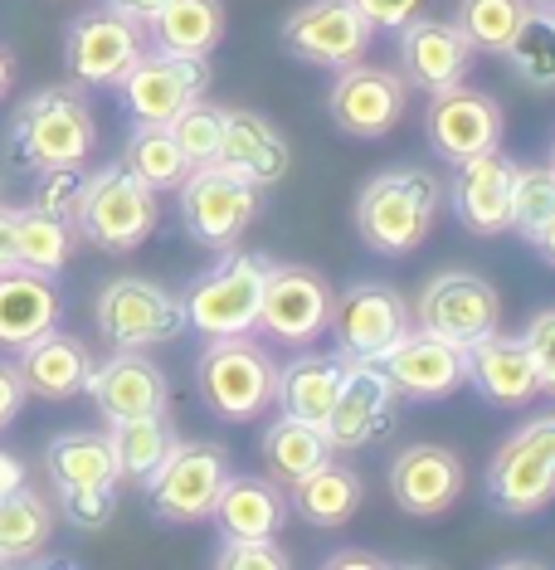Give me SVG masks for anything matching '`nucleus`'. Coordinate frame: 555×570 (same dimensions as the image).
Listing matches in <instances>:
<instances>
[{
  "label": "nucleus",
  "instance_id": "29",
  "mask_svg": "<svg viewBox=\"0 0 555 570\" xmlns=\"http://www.w3.org/2000/svg\"><path fill=\"white\" fill-rule=\"evenodd\" d=\"M360 502H366V483H360L356 469H346L337 459L317 463L313 473L288 488V512L317 531H341L360 512Z\"/></svg>",
  "mask_w": 555,
  "mask_h": 570
},
{
  "label": "nucleus",
  "instance_id": "55",
  "mask_svg": "<svg viewBox=\"0 0 555 570\" xmlns=\"http://www.w3.org/2000/svg\"><path fill=\"white\" fill-rule=\"evenodd\" d=\"M546 166H551V171H555V141H551V161H546Z\"/></svg>",
  "mask_w": 555,
  "mask_h": 570
},
{
  "label": "nucleus",
  "instance_id": "5",
  "mask_svg": "<svg viewBox=\"0 0 555 570\" xmlns=\"http://www.w3.org/2000/svg\"><path fill=\"white\" fill-rule=\"evenodd\" d=\"M161 225V190L137 180L122 161L88 176L73 229L102 254H137Z\"/></svg>",
  "mask_w": 555,
  "mask_h": 570
},
{
  "label": "nucleus",
  "instance_id": "50",
  "mask_svg": "<svg viewBox=\"0 0 555 570\" xmlns=\"http://www.w3.org/2000/svg\"><path fill=\"white\" fill-rule=\"evenodd\" d=\"M327 566L341 570V566H390V561H385V556H376V551H331Z\"/></svg>",
  "mask_w": 555,
  "mask_h": 570
},
{
  "label": "nucleus",
  "instance_id": "28",
  "mask_svg": "<svg viewBox=\"0 0 555 570\" xmlns=\"http://www.w3.org/2000/svg\"><path fill=\"white\" fill-rule=\"evenodd\" d=\"M288 488H278L274 478L229 473L210 522L219 537H278L288 527Z\"/></svg>",
  "mask_w": 555,
  "mask_h": 570
},
{
  "label": "nucleus",
  "instance_id": "52",
  "mask_svg": "<svg viewBox=\"0 0 555 570\" xmlns=\"http://www.w3.org/2000/svg\"><path fill=\"white\" fill-rule=\"evenodd\" d=\"M10 88H16V55L0 45V98H6Z\"/></svg>",
  "mask_w": 555,
  "mask_h": 570
},
{
  "label": "nucleus",
  "instance_id": "7",
  "mask_svg": "<svg viewBox=\"0 0 555 570\" xmlns=\"http://www.w3.org/2000/svg\"><path fill=\"white\" fill-rule=\"evenodd\" d=\"M229 478V453L219 444H180L157 463V473L147 478V508L166 527H200L210 522L219 492Z\"/></svg>",
  "mask_w": 555,
  "mask_h": 570
},
{
  "label": "nucleus",
  "instance_id": "34",
  "mask_svg": "<svg viewBox=\"0 0 555 570\" xmlns=\"http://www.w3.org/2000/svg\"><path fill=\"white\" fill-rule=\"evenodd\" d=\"M108 444L127 483H147L157 463L180 444L166 414H132V420H108Z\"/></svg>",
  "mask_w": 555,
  "mask_h": 570
},
{
  "label": "nucleus",
  "instance_id": "16",
  "mask_svg": "<svg viewBox=\"0 0 555 570\" xmlns=\"http://www.w3.org/2000/svg\"><path fill=\"white\" fill-rule=\"evenodd\" d=\"M331 322V288L317 268L307 264H274L264 283V303H258V332L274 342H321Z\"/></svg>",
  "mask_w": 555,
  "mask_h": 570
},
{
  "label": "nucleus",
  "instance_id": "30",
  "mask_svg": "<svg viewBox=\"0 0 555 570\" xmlns=\"http://www.w3.org/2000/svg\"><path fill=\"white\" fill-rule=\"evenodd\" d=\"M341 375H346L341 356H321V352L293 356L288 366H278V391H274L278 410L321 430L331 405H337V395H341Z\"/></svg>",
  "mask_w": 555,
  "mask_h": 570
},
{
  "label": "nucleus",
  "instance_id": "35",
  "mask_svg": "<svg viewBox=\"0 0 555 570\" xmlns=\"http://www.w3.org/2000/svg\"><path fill=\"white\" fill-rule=\"evenodd\" d=\"M331 459V444L317 424H303L293 414H283L264 430V469L278 488H293L298 478H307L317 463Z\"/></svg>",
  "mask_w": 555,
  "mask_h": 570
},
{
  "label": "nucleus",
  "instance_id": "3",
  "mask_svg": "<svg viewBox=\"0 0 555 570\" xmlns=\"http://www.w3.org/2000/svg\"><path fill=\"white\" fill-rule=\"evenodd\" d=\"M278 391V361L254 332L244 336H210V346L196 356V395L215 420L244 424L258 420L274 405Z\"/></svg>",
  "mask_w": 555,
  "mask_h": 570
},
{
  "label": "nucleus",
  "instance_id": "24",
  "mask_svg": "<svg viewBox=\"0 0 555 570\" xmlns=\"http://www.w3.org/2000/svg\"><path fill=\"white\" fill-rule=\"evenodd\" d=\"M468 385L487 405L497 410H522L541 395V375H536V356L526 346V336H483L468 346Z\"/></svg>",
  "mask_w": 555,
  "mask_h": 570
},
{
  "label": "nucleus",
  "instance_id": "37",
  "mask_svg": "<svg viewBox=\"0 0 555 570\" xmlns=\"http://www.w3.org/2000/svg\"><path fill=\"white\" fill-rule=\"evenodd\" d=\"M516 83H526L532 94H555V16L551 10H526L522 30L512 35V45L502 49Z\"/></svg>",
  "mask_w": 555,
  "mask_h": 570
},
{
  "label": "nucleus",
  "instance_id": "20",
  "mask_svg": "<svg viewBox=\"0 0 555 570\" xmlns=\"http://www.w3.org/2000/svg\"><path fill=\"white\" fill-rule=\"evenodd\" d=\"M477 49L454 20L415 16L399 24V79L419 94H444L454 83H468Z\"/></svg>",
  "mask_w": 555,
  "mask_h": 570
},
{
  "label": "nucleus",
  "instance_id": "17",
  "mask_svg": "<svg viewBox=\"0 0 555 570\" xmlns=\"http://www.w3.org/2000/svg\"><path fill=\"white\" fill-rule=\"evenodd\" d=\"M395 405H399V395H395L380 361H346L341 395H337V405H331L327 424H321L331 453H356V449L385 439L395 424Z\"/></svg>",
  "mask_w": 555,
  "mask_h": 570
},
{
  "label": "nucleus",
  "instance_id": "8",
  "mask_svg": "<svg viewBox=\"0 0 555 570\" xmlns=\"http://www.w3.org/2000/svg\"><path fill=\"white\" fill-rule=\"evenodd\" d=\"M93 322L112 352H151L186 332V307L151 278H112L93 303Z\"/></svg>",
  "mask_w": 555,
  "mask_h": 570
},
{
  "label": "nucleus",
  "instance_id": "4",
  "mask_svg": "<svg viewBox=\"0 0 555 570\" xmlns=\"http://www.w3.org/2000/svg\"><path fill=\"white\" fill-rule=\"evenodd\" d=\"M274 258L254 254V249H225L219 264H210L205 274L180 293L186 307V332L210 336H244L258 332V303H264V283Z\"/></svg>",
  "mask_w": 555,
  "mask_h": 570
},
{
  "label": "nucleus",
  "instance_id": "48",
  "mask_svg": "<svg viewBox=\"0 0 555 570\" xmlns=\"http://www.w3.org/2000/svg\"><path fill=\"white\" fill-rule=\"evenodd\" d=\"M98 6H108V10H118V16L127 20H137L141 30H147L151 20H157V10L166 6V0H98Z\"/></svg>",
  "mask_w": 555,
  "mask_h": 570
},
{
  "label": "nucleus",
  "instance_id": "45",
  "mask_svg": "<svg viewBox=\"0 0 555 570\" xmlns=\"http://www.w3.org/2000/svg\"><path fill=\"white\" fill-rule=\"evenodd\" d=\"M526 346H532L536 356V375H541V395L555 400V307H546V313H536L532 322H526Z\"/></svg>",
  "mask_w": 555,
  "mask_h": 570
},
{
  "label": "nucleus",
  "instance_id": "19",
  "mask_svg": "<svg viewBox=\"0 0 555 570\" xmlns=\"http://www.w3.org/2000/svg\"><path fill=\"white\" fill-rule=\"evenodd\" d=\"M385 375H390L399 400H415V405H429V400H448L454 391L468 385V346L444 342V336L409 327L390 352L380 356Z\"/></svg>",
  "mask_w": 555,
  "mask_h": 570
},
{
  "label": "nucleus",
  "instance_id": "53",
  "mask_svg": "<svg viewBox=\"0 0 555 570\" xmlns=\"http://www.w3.org/2000/svg\"><path fill=\"white\" fill-rule=\"evenodd\" d=\"M532 244H536V249H541V254H546V264L555 268V215L546 219V229H541V235H536Z\"/></svg>",
  "mask_w": 555,
  "mask_h": 570
},
{
  "label": "nucleus",
  "instance_id": "36",
  "mask_svg": "<svg viewBox=\"0 0 555 570\" xmlns=\"http://www.w3.org/2000/svg\"><path fill=\"white\" fill-rule=\"evenodd\" d=\"M73 239H79V229L63 225V219H54V215L34 210V205L16 210V264L20 268L59 278L73 258Z\"/></svg>",
  "mask_w": 555,
  "mask_h": 570
},
{
  "label": "nucleus",
  "instance_id": "10",
  "mask_svg": "<svg viewBox=\"0 0 555 570\" xmlns=\"http://www.w3.org/2000/svg\"><path fill=\"white\" fill-rule=\"evenodd\" d=\"M409 327H415L409 303L390 283L360 278V283H346L341 293H331L327 332H331V342H337L341 361H380Z\"/></svg>",
  "mask_w": 555,
  "mask_h": 570
},
{
  "label": "nucleus",
  "instance_id": "27",
  "mask_svg": "<svg viewBox=\"0 0 555 570\" xmlns=\"http://www.w3.org/2000/svg\"><path fill=\"white\" fill-rule=\"evenodd\" d=\"M59 317L63 297L49 274H34V268L20 264L0 274V352H20L40 332L59 327Z\"/></svg>",
  "mask_w": 555,
  "mask_h": 570
},
{
  "label": "nucleus",
  "instance_id": "47",
  "mask_svg": "<svg viewBox=\"0 0 555 570\" xmlns=\"http://www.w3.org/2000/svg\"><path fill=\"white\" fill-rule=\"evenodd\" d=\"M24 400H30V391H24V381H20L16 356H0V430H10V424L20 420Z\"/></svg>",
  "mask_w": 555,
  "mask_h": 570
},
{
  "label": "nucleus",
  "instance_id": "31",
  "mask_svg": "<svg viewBox=\"0 0 555 570\" xmlns=\"http://www.w3.org/2000/svg\"><path fill=\"white\" fill-rule=\"evenodd\" d=\"M44 473L54 488H118V459L108 434L98 430H63L44 449Z\"/></svg>",
  "mask_w": 555,
  "mask_h": 570
},
{
  "label": "nucleus",
  "instance_id": "49",
  "mask_svg": "<svg viewBox=\"0 0 555 570\" xmlns=\"http://www.w3.org/2000/svg\"><path fill=\"white\" fill-rule=\"evenodd\" d=\"M16 268V205L0 200V274Z\"/></svg>",
  "mask_w": 555,
  "mask_h": 570
},
{
  "label": "nucleus",
  "instance_id": "12",
  "mask_svg": "<svg viewBox=\"0 0 555 570\" xmlns=\"http://www.w3.org/2000/svg\"><path fill=\"white\" fill-rule=\"evenodd\" d=\"M405 108H409V83L395 69H376L366 59L351 63V69H337V83L327 94L331 127L356 141L390 137L405 122Z\"/></svg>",
  "mask_w": 555,
  "mask_h": 570
},
{
  "label": "nucleus",
  "instance_id": "13",
  "mask_svg": "<svg viewBox=\"0 0 555 570\" xmlns=\"http://www.w3.org/2000/svg\"><path fill=\"white\" fill-rule=\"evenodd\" d=\"M210 88V59H190V55H166V49H141L137 63L122 73L118 94L132 112V122L166 127L180 108H190L196 98H205Z\"/></svg>",
  "mask_w": 555,
  "mask_h": 570
},
{
  "label": "nucleus",
  "instance_id": "44",
  "mask_svg": "<svg viewBox=\"0 0 555 570\" xmlns=\"http://www.w3.org/2000/svg\"><path fill=\"white\" fill-rule=\"evenodd\" d=\"M215 566L225 570H283L293 556L278 547V537H219Z\"/></svg>",
  "mask_w": 555,
  "mask_h": 570
},
{
  "label": "nucleus",
  "instance_id": "42",
  "mask_svg": "<svg viewBox=\"0 0 555 570\" xmlns=\"http://www.w3.org/2000/svg\"><path fill=\"white\" fill-rule=\"evenodd\" d=\"M83 186H88V171L83 166H44V171H34V210L63 219V225H73L79 219V205H83Z\"/></svg>",
  "mask_w": 555,
  "mask_h": 570
},
{
  "label": "nucleus",
  "instance_id": "9",
  "mask_svg": "<svg viewBox=\"0 0 555 570\" xmlns=\"http://www.w3.org/2000/svg\"><path fill=\"white\" fill-rule=\"evenodd\" d=\"M487 502L502 517H536L555 502V414L522 424L487 463Z\"/></svg>",
  "mask_w": 555,
  "mask_h": 570
},
{
  "label": "nucleus",
  "instance_id": "41",
  "mask_svg": "<svg viewBox=\"0 0 555 570\" xmlns=\"http://www.w3.org/2000/svg\"><path fill=\"white\" fill-rule=\"evenodd\" d=\"M225 112L229 108H215V102H205L196 98L190 108H180L171 122V137H176V147L186 151V161L190 166H205V161H219V141H225Z\"/></svg>",
  "mask_w": 555,
  "mask_h": 570
},
{
  "label": "nucleus",
  "instance_id": "23",
  "mask_svg": "<svg viewBox=\"0 0 555 570\" xmlns=\"http://www.w3.org/2000/svg\"><path fill=\"white\" fill-rule=\"evenodd\" d=\"M83 395L98 405L102 420H132V414H166L171 381L147 352H112L102 366L88 371Z\"/></svg>",
  "mask_w": 555,
  "mask_h": 570
},
{
  "label": "nucleus",
  "instance_id": "2",
  "mask_svg": "<svg viewBox=\"0 0 555 570\" xmlns=\"http://www.w3.org/2000/svg\"><path fill=\"white\" fill-rule=\"evenodd\" d=\"M98 147V118L79 83H49L30 94L10 118V161L24 171L83 166Z\"/></svg>",
  "mask_w": 555,
  "mask_h": 570
},
{
  "label": "nucleus",
  "instance_id": "22",
  "mask_svg": "<svg viewBox=\"0 0 555 570\" xmlns=\"http://www.w3.org/2000/svg\"><path fill=\"white\" fill-rule=\"evenodd\" d=\"M463 459L444 444H409L390 459V498L409 517H444L463 498Z\"/></svg>",
  "mask_w": 555,
  "mask_h": 570
},
{
  "label": "nucleus",
  "instance_id": "14",
  "mask_svg": "<svg viewBox=\"0 0 555 570\" xmlns=\"http://www.w3.org/2000/svg\"><path fill=\"white\" fill-rule=\"evenodd\" d=\"M502 322V303H497V288L477 274H434L424 283V293L415 297V327L444 336V342H458V346H473L483 336H493Z\"/></svg>",
  "mask_w": 555,
  "mask_h": 570
},
{
  "label": "nucleus",
  "instance_id": "33",
  "mask_svg": "<svg viewBox=\"0 0 555 570\" xmlns=\"http://www.w3.org/2000/svg\"><path fill=\"white\" fill-rule=\"evenodd\" d=\"M54 541V502L34 488L0 492V566H30Z\"/></svg>",
  "mask_w": 555,
  "mask_h": 570
},
{
  "label": "nucleus",
  "instance_id": "46",
  "mask_svg": "<svg viewBox=\"0 0 555 570\" xmlns=\"http://www.w3.org/2000/svg\"><path fill=\"white\" fill-rule=\"evenodd\" d=\"M351 6L360 10V16H366L370 30H399L405 20L419 16L424 0H351Z\"/></svg>",
  "mask_w": 555,
  "mask_h": 570
},
{
  "label": "nucleus",
  "instance_id": "18",
  "mask_svg": "<svg viewBox=\"0 0 555 570\" xmlns=\"http://www.w3.org/2000/svg\"><path fill=\"white\" fill-rule=\"evenodd\" d=\"M502 132H507L502 102L493 94H483V88L454 83V88H444V94H429L424 137H429V147L448 166L468 161V157H477V151L502 147Z\"/></svg>",
  "mask_w": 555,
  "mask_h": 570
},
{
  "label": "nucleus",
  "instance_id": "40",
  "mask_svg": "<svg viewBox=\"0 0 555 570\" xmlns=\"http://www.w3.org/2000/svg\"><path fill=\"white\" fill-rule=\"evenodd\" d=\"M551 215H555V171L551 166H516L507 229H516V235L532 244L541 229H546Z\"/></svg>",
  "mask_w": 555,
  "mask_h": 570
},
{
  "label": "nucleus",
  "instance_id": "54",
  "mask_svg": "<svg viewBox=\"0 0 555 570\" xmlns=\"http://www.w3.org/2000/svg\"><path fill=\"white\" fill-rule=\"evenodd\" d=\"M532 6L536 10H551V16H555V0H532Z\"/></svg>",
  "mask_w": 555,
  "mask_h": 570
},
{
  "label": "nucleus",
  "instance_id": "15",
  "mask_svg": "<svg viewBox=\"0 0 555 570\" xmlns=\"http://www.w3.org/2000/svg\"><path fill=\"white\" fill-rule=\"evenodd\" d=\"M137 55H141V24L108 6L83 10L63 35V69L83 88H118L122 73L137 63Z\"/></svg>",
  "mask_w": 555,
  "mask_h": 570
},
{
  "label": "nucleus",
  "instance_id": "39",
  "mask_svg": "<svg viewBox=\"0 0 555 570\" xmlns=\"http://www.w3.org/2000/svg\"><path fill=\"white\" fill-rule=\"evenodd\" d=\"M532 0H458L454 24L468 35L477 55H502L512 45V35L522 30Z\"/></svg>",
  "mask_w": 555,
  "mask_h": 570
},
{
  "label": "nucleus",
  "instance_id": "43",
  "mask_svg": "<svg viewBox=\"0 0 555 570\" xmlns=\"http://www.w3.org/2000/svg\"><path fill=\"white\" fill-rule=\"evenodd\" d=\"M54 492L63 522L79 531H102L118 517V488H54Z\"/></svg>",
  "mask_w": 555,
  "mask_h": 570
},
{
  "label": "nucleus",
  "instance_id": "32",
  "mask_svg": "<svg viewBox=\"0 0 555 570\" xmlns=\"http://www.w3.org/2000/svg\"><path fill=\"white\" fill-rule=\"evenodd\" d=\"M147 30L166 55L210 59L225 40V0H166Z\"/></svg>",
  "mask_w": 555,
  "mask_h": 570
},
{
  "label": "nucleus",
  "instance_id": "26",
  "mask_svg": "<svg viewBox=\"0 0 555 570\" xmlns=\"http://www.w3.org/2000/svg\"><path fill=\"white\" fill-rule=\"evenodd\" d=\"M219 161H225L229 171L258 180V186H278V180L293 171V147H288V137L278 132L274 118L229 108L225 112V141H219Z\"/></svg>",
  "mask_w": 555,
  "mask_h": 570
},
{
  "label": "nucleus",
  "instance_id": "38",
  "mask_svg": "<svg viewBox=\"0 0 555 570\" xmlns=\"http://www.w3.org/2000/svg\"><path fill=\"white\" fill-rule=\"evenodd\" d=\"M122 166L137 180H147L151 190H176L180 180L190 176V161H186V151L176 147L171 127H151V122L132 127V137H127V147H122Z\"/></svg>",
  "mask_w": 555,
  "mask_h": 570
},
{
  "label": "nucleus",
  "instance_id": "6",
  "mask_svg": "<svg viewBox=\"0 0 555 570\" xmlns=\"http://www.w3.org/2000/svg\"><path fill=\"white\" fill-rule=\"evenodd\" d=\"M176 190H180V219H186L190 239L205 244V249H235L244 229L264 210V186L229 171L225 161L190 166V176Z\"/></svg>",
  "mask_w": 555,
  "mask_h": 570
},
{
  "label": "nucleus",
  "instance_id": "1",
  "mask_svg": "<svg viewBox=\"0 0 555 570\" xmlns=\"http://www.w3.org/2000/svg\"><path fill=\"white\" fill-rule=\"evenodd\" d=\"M438 210H444V180L424 166H390L360 186L356 235L370 254L399 258L429 239Z\"/></svg>",
  "mask_w": 555,
  "mask_h": 570
},
{
  "label": "nucleus",
  "instance_id": "21",
  "mask_svg": "<svg viewBox=\"0 0 555 570\" xmlns=\"http://www.w3.org/2000/svg\"><path fill=\"white\" fill-rule=\"evenodd\" d=\"M512 186H516V161L502 147L477 151L468 161H454V180H448V205H454L458 225L468 235L493 239L512 219Z\"/></svg>",
  "mask_w": 555,
  "mask_h": 570
},
{
  "label": "nucleus",
  "instance_id": "11",
  "mask_svg": "<svg viewBox=\"0 0 555 570\" xmlns=\"http://www.w3.org/2000/svg\"><path fill=\"white\" fill-rule=\"evenodd\" d=\"M283 49L298 63L313 69H351L370 55L376 30L351 0H303L288 20H283Z\"/></svg>",
  "mask_w": 555,
  "mask_h": 570
},
{
  "label": "nucleus",
  "instance_id": "25",
  "mask_svg": "<svg viewBox=\"0 0 555 570\" xmlns=\"http://www.w3.org/2000/svg\"><path fill=\"white\" fill-rule=\"evenodd\" d=\"M16 366H20V381L34 400H49V405H63V400L83 395V381L93 371V352L79 342V336L49 327L40 332L34 342H24L16 352Z\"/></svg>",
  "mask_w": 555,
  "mask_h": 570
},
{
  "label": "nucleus",
  "instance_id": "51",
  "mask_svg": "<svg viewBox=\"0 0 555 570\" xmlns=\"http://www.w3.org/2000/svg\"><path fill=\"white\" fill-rule=\"evenodd\" d=\"M20 483H24V463H20L10 449H0V492L20 488Z\"/></svg>",
  "mask_w": 555,
  "mask_h": 570
}]
</instances>
